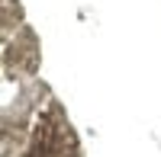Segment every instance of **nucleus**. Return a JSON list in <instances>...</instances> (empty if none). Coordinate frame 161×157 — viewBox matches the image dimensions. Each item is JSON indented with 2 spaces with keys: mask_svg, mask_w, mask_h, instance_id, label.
Here are the masks:
<instances>
[{
  "mask_svg": "<svg viewBox=\"0 0 161 157\" xmlns=\"http://www.w3.org/2000/svg\"><path fill=\"white\" fill-rule=\"evenodd\" d=\"M23 157H80L74 132L68 125V115L61 112L55 99H48L45 109L39 112Z\"/></svg>",
  "mask_w": 161,
  "mask_h": 157,
  "instance_id": "1",
  "label": "nucleus"
}]
</instances>
